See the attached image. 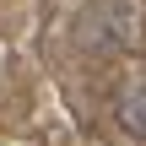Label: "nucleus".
<instances>
[{
	"mask_svg": "<svg viewBox=\"0 0 146 146\" xmlns=\"http://www.w3.org/2000/svg\"><path fill=\"white\" fill-rule=\"evenodd\" d=\"M119 119L135 130V135H146V87H135V92H125V103H119Z\"/></svg>",
	"mask_w": 146,
	"mask_h": 146,
	"instance_id": "nucleus-1",
	"label": "nucleus"
}]
</instances>
